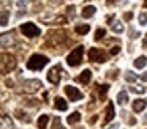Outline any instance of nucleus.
Wrapping results in <instances>:
<instances>
[{"label": "nucleus", "instance_id": "nucleus-1", "mask_svg": "<svg viewBox=\"0 0 147 129\" xmlns=\"http://www.w3.org/2000/svg\"><path fill=\"white\" fill-rule=\"evenodd\" d=\"M48 63H49L48 57L41 55V53H33L29 58V61H27V68L32 69V71H40V69H43Z\"/></svg>", "mask_w": 147, "mask_h": 129}, {"label": "nucleus", "instance_id": "nucleus-2", "mask_svg": "<svg viewBox=\"0 0 147 129\" xmlns=\"http://www.w3.org/2000/svg\"><path fill=\"white\" fill-rule=\"evenodd\" d=\"M14 68H16V58L10 53H2V74H7Z\"/></svg>", "mask_w": 147, "mask_h": 129}, {"label": "nucleus", "instance_id": "nucleus-3", "mask_svg": "<svg viewBox=\"0 0 147 129\" xmlns=\"http://www.w3.org/2000/svg\"><path fill=\"white\" fill-rule=\"evenodd\" d=\"M21 31H22V35H24V36H27V38L40 36V33H41V30H40L35 24H32V22H27V24L21 25Z\"/></svg>", "mask_w": 147, "mask_h": 129}, {"label": "nucleus", "instance_id": "nucleus-4", "mask_svg": "<svg viewBox=\"0 0 147 129\" xmlns=\"http://www.w3.org/2000/svg\"><path fill=\"white\" fill-rule=\"evenodd\" d=\"M82 52H84V47L82 46H78L74 50H71V53L68 55L67 61L70 66H78L81 61H82Z\"/></svg>", "mask_w": 147, "mask_h": 129}, {"label": "nucleus", "instance_id": "nucleus-5", "mask_svg": "<svg viewBox=\"0 0 147 129\" xmlns=\"http://www.w3.org/2000/svg\"><path fill=\"white\" fill-rule=\"evenodd\" d=\"M108 55L105 53L103 49H90L89 50V60L93 63H105Z\"/></svg>", "mask_w": 147, "mask_h": 129}, {"label": "nucleus", "instance_id": "nucleus-6", "mask_svg": "<svg viewBox=\"0 0 147 129\" xmlns=\"http://www.w3.org/2000/svg\"><path fill=\"white\" fill-rule=\"evenodd\" d=\"M41 82L38 79H30V80H26L24 82V91L26 93H36V91L41 88Z\"/></svg>", "mask_w": 147, "mask_h": 129}, {"label": "nucleus", "instance_id": "nucleus-7", "mask_svg": "<svg viewBox=\"0 0 147 129\" xmlns=\"http://www.w3.org/2000/svg\"><path fill=\"white\" fill-rule=\"evenodd\" d=\"M59 72H62V66L60 65H55V66H52V68L49 69L48 80L51 82V84H59V82H60V74H59Z\"/></svg>", "mask_w": 147, "mask_h": 129}, {"label": "nucleus", "instance_id": "nucleus-8", "mask_svg": "<svg viewBox=\"0 0 147 129\" xmlns=\"http://www.w3.org/2000/svg\"><path fill=\"white\" fill-rule=\"evenodd\" d=\"M65 93H67V96L70 98L71 101H79V99H82V93H81V91L78 90L76 87L67 85V87H65Z\"/></svg>", "mask_w": 147, "mask_h": 129}, {"label": "nucleus", "instance_id": "nucleus-9", "mask_svg": "<svg viewBox=\"0 0 147 129\" xmlns=\"http://www.w3.org/2000/svg\"><path fill=\"white\" fill-rule=\"evenodd\" d=\"M90 79H92V71L90 69H84L79 74V77H78V82H81V84H89Z\"/></svg>", "mask_w": 147, "mask_h": 129}, {"label": "nucleus", "instance_id": "nucleus-10", "mask_svg": "<svg viewBox=\"0 0 147 129\" xmlns=\"http://www.w3.org/2000/svg\"><path fill=\"white\" fill-rule=\"evenodd\" d=\"M147 106V101L146 99H134L133 102V112H142Z\"/></svg>", "mask_w": 147, "mask_h": 129}, {"label": "nucleus", "instance_id": "nucleus-11", "mask_svg": "<svg viewBox=\"0 0 147 129\" xmlns=\"http://www.w3.org/2000/svg\"><path fill=\"white\" fill-rule=\"evenodd\" d=\"M114 104L112 102H109L108 104V107H106V116H105V123H109L112 118H114Z\"/></svg>", "mask_w": 147, "mask_h": 129}, {"label": "nucleus", "instance_id": "nucleus-12", "mask_svg": "<svg viewBox=\"0 0 147 129\" xmlns=\"http://www.w3.org/2000/svg\"><path fill=\"white\" fill-rule=\"evenodd\" d=\"M95 11H96V8H95V6L89 5V6H86V8L82 9V13H81V16H82L84 19H89V17H92V16L95 14Z\"/></svg>", "mask_w": 147, "mask_h": 129}, {"label": "nucleus", "instance_id": "nucleus-13", "mask_svg": "<svg viewBox=\"0 0 147 129\" xmlns=\"http://www.w3.org/2000/svg\"><path fill=\"white\" fill-rule=\"evenodd\" d=\"M55 109L62 110V112H65V110L68 109V104L65 102V99H63V98H60V96H57V98H55Z\"/></svg>", "mask_w": 147, "mask_h": 129}, {"label": "nucleus", "instance_id": "nucleus-14", "mask_svg": "<svg viewBox=\"0 0 147 129\" xmlns=\"http://www.w3.org/2000/svg\"><path fill=\"white\" fill-rule=\"evenodd\" d=\"M108 85H100V87H96L95 88V96H98L100 99H105V94H106V91H108Z\"/></svg>", "mask_w": 147, "mask_h": 129}, {"label": "nucleus", "instance_id": "nucleus-15", "mask_svg": "<svg viewBox=\"0 0 147 129\" xmlns=\"http://www.w3.org/2000/svg\"><path fill=\"white\" fill-rule=\"evenodd\" d=\"M67 121L70 123V124H76V123H79L81 121V113L79 112H73L71 115H68Z\"/></svg>", "mask_w": 147, "mask_h": 129}, {"label": "nucleus", "instance_id": "nucleus-16", "mask_svg": "<svg viewBox=\"0 0 147 129\" xmlns=\"http://www.w3.org/2000/svg\"><path fill=\"white\" fill-rule=\"evenodd\" d=\"M146 65H147V58L144 55L142 57H138V58L134 60V68H138V69H142Z\"/></svg>", "mask_w": 147, "mask_h": 129}, {"label": "nucleus", "instance_id": "nucleus-17", "mask_svg": "<svg viewBox=\"0 0 147 129\" xmlns=\"http://www.w3.org/2000/svg\"><path fill=\"white\" fill-rule=\"evenodd\" d=\"M48 123H49V116L48 115H41L38 118V129H46Z\"/></svg>", "mask_w": 147, "mask_h": 129}, {"label": "nucleus", "instance_id": "nucleus-18", "mask_svg": "<svg viewBox=\"0 0 147 129\" xmlns=\"http://www.w3.org/2000/svg\"><path fill=\"white\" fill-rule=\"evenodd\" d=\"M117 102L120 104V106H125V104L128 102V94H127V91H120V93L117 94Z\"/></svg>", "mask_w": 147, "mask_h": 129}, {"label": "nucleus", "instance_id": "nucleus-19", "mask_svg": "<svg viewBox=\"0 0 147 129\" xmlns=\"http://www.w3.org/2000/svg\"><path fill=\"white\" fill-rule=\"evenodd\" d=\"M14 41L11 39V36L10 35H7V33H3L2 35V47H7V46H11Z\"/></svg>", "mask_w": 147, "mask_h": 129}, {"label": "nucleus", "instance_id": "nucleus-20", "mask_svg": "<svg viewBox=\"0 0 147 129\" xmlns=\"http://www.w3.org/2000/svg\"><path fill=\"white\" fill-rule=\"evenodd\" d=\"M76 33L78 35H86V33H89V30H90V27L87 24H84V25H76Z\"/></svg>", "mask_w": 147, "mask_h": 129}, {"label": "nucleus", "instance_id": "nucleus-21", "mask_svg": "<svg viewBox=\"0 0 147 129\" xmlns=\"http://www.w3.org/2000/svg\"><path fill=\"white\" fill-rule=\"evenodd\" d=\"M2 123H3V126H2V129L8 128V129H13V123H11V120L8 118L7 115H2Z\"/></svg>", "mask_w": 147, "mask_h": 129}, {"label": "nucleus", "instance_id": "nucleus-22", "mask_svg": "<svg viewBox=\"0 0 147 129\" xmlns=\"http://www.w3.org/2000/svg\"><path fill=\"white\" fill-rule=\"evenodd\" d=\"M8 19H10V14H8V11L2 8V19H0V25H3V27H5V25L8 24Z\"/></svg>", "mask_w": 147, "mask_h": 129}, {"label": "nucleus", "instance_id": "nucleus-23", "mask_svg": "<svg viewBox=\"0 0 147 129\" xmlns=\"http://www.w3.org/2000/svg\"><path fill=\"white\" fill-rule=\"evenodd\" d=\"M112 31H114V33H122V31H123V24H122V22H115V24H112Z\"/></svg>", "mask_w": 147, "mask_h": 129}, {"label": "nucleus", "instance_id": "nucleus-24", "mask_svg": "<svg viewBox=\"0 0 147 129\" xmlns=\"http://www.w3.org/2000/svg\"><path fill=\"white\" fill-rule=\"evenodd\" d=\"M136 79H138V76L134 74L133 71H127V72H125V80H127V82H134Z\"/></svg>", "mask_w": 147, "mask_h": 129}, {"label": "nucleus", "instance_id": "nucleus-25", "mask_svg": "<svg viewBox=\"0 0 147 129\" xmlns=\"http://www.w3.org/2000/svg\"><path fill=\"white\" fill-rule=\"evenodd\" d=\"M130 90L133 91V93H139V94H142L144 91H146V88H144L142 85H133V87H130Z\"/></svg>", "mask_w": 147, "mask_h": 129}, {"label": "nucleus", "instance_id": "nucleus-26", "mask_svg": "<svg viewBox=\"0 0 147 129\" xmlns=\"http://www.w3.org/2000/svg\"><path fill=\"white\" fill-rule=\"evenodd\" d=\"M105 35H106V30H105V28H98V30L95 31V39H101Z\"/></svg>", "mask_w": 147, "mask_h": 129}, {"label": "nucleus", "instance_id": "nucleus-27", "mask_svg": "<svg viewBox=\"0 0 147 129\" xmlns=\"http://www.w3.org/2000/svg\"><path fill=\"white\" fill-rule=\"evenodd\" d=\"M16 116L19 120H24V121H29V116L26 115V113L22 112V110H16Z\"/></svg>", "mask_w": 147, "mask_h": 129}, {"label": "nucleus", "instance_id": "nucleus-28", "mask_svg": "<svg viewBox=\"0 0 147 129\" xmlns=\"http://www.w3.org/2000/svg\"><path fill=\"white\" fill-rule=\"evenodd\" d=\"M139 24L141 25H147V13H141L139 14Z\"/></svg>", "mask_w": 147, "mask_h": 129}, {"label": "nucleus", "instance_id": "nucleus-29", "mask_svg": "<svg viewBox=\"0 0 147 129\" xmlns=\"http://www.w3.org/2000/svg\"><path fill=\"white\" fill-rule=\"evenodd\" d=\"M52 129H65L63 124L60 123V118H54V128Z\"/></svg>", "mask_w": 147, "mask_h": 129}, {"label": "nucleus", "instance_id": "nucleus-30", "mask_svg": "<svg viewBox=\"0 0 147 129\" xmlns=\"http://www.w3.org/2000/svg\"><path fill=\"white\" fill-rule=\"evenodd\" d=\"M119 52H120V47L114 46V47H111V52H109V53H111V55H117Z\"/></svg>", "mask_w": 147, "mask_h": 129}, {"label": "nucleus", "instance_id": "nucleus-31", "mask_svg": "<svg viewBox=\"0 0 147 129\" xmlns=\"http://www.w3.org/2000/svg\"><path fill=\"white\" fill-rule=\"evenodd\" d=\"M130 35H131L130 38H134V39H136V38H139V35H141V33H139V31H133V30H131V33H130Z\"/></svg>", "mask_w": 147, "mask_h": 129}, {"label": "nucleus", "instance_id": "nucleus-32", "mask_svg": "<svg viewBox=\"0 0 147 129\" xmlns=\"http://www.w3.org/2000/svg\"><path fill=\"white\" fill-rule=\"evenodd\" d=\"M67 11H68V14L74 16V6H73V5H71V6H68V8H67Z\"/></svg>", "mask_w": 147, "mask_h": 129}, {"label": "nucleus", "instance_id": "nucleus-33", "mask_svg": "<svg viewBox=\"0 0 147 129\" xmlns=\"http://www.w3.org/2000/svg\"><path fill=\"white\" fill-rule=\"evenodd\" d=\"M131 17H133V14H131V13H125V16H123L125 21H130Z\"/></svg>", "mask_w": 147, "mask_h": 129}, {"label": "nucleus", "instance_id": "nucleus-34", "mask_svg": "<svg viewBox=\"0 0 147 129\" xmlns=\"http://www.w3.org/2000/svg\"><path fill=\"white\" fill-rule=\"evenodd\" d=\"M139 79H141V80H144V82H146V80H147V71H144L142 74H141V77H139Z\"/></svg>", "mask_w": 147, "mask_h": 129}, {"label": "nucleus", "instance_id": "nucleus-35", "mask_svg": "<svg viewBox=\"0 0 147 129\" xmlns=\"http://www.w3.org/2000/svg\"><path fill=\"white\" fill-rule=\"evenodd\" d=\"M24 14H26V11H24V9H19V11H18V17H22Z\"/></svg>", "mask_w": 147, "mask_h": 129}, {"label": "nucleus", "instance_id": "nucleus-36", "mask_svg": "<svg viewBox=\"0 0 147 129\" xmlns=\"http://www.w3.org/2000/svg\"><path fill=\"white\" fill-rule=\"evenodd\" d=\"M27 2H29V0H18V5H22V6H24Z\"/></svg>", "mask_w": 147, "mask_h": 129}, {"label": "nucleus", "instance_id": "nucleus-37", "mask_svg": "<svg viewBox=\"0 0 147 129\" xmlns=\"http://www.w3.org/2000/svg\"><path fill=\"white\" fill-rule=\"evenodd\" d=\"M142 46H144V49L147 50V35H146V39H144V43H142Z\"/></svg>", "mask_w": 147, "mask_h": 129}, {"label": "nucleus", "instance_id": "nucleus-38", "mask_svg": "<svg viewBox=\"0 0 147 129\" xmlns=\"http://www.w3.org/2000/svg\"><path fill=\"white\" fill-rule=\"evenodd\" d=\"M106 19H108V22H112V19H114V16L111 14V16H108V17H106Z\"/></svg>", "mask_w": 147, "mask_h": 129}, {"label": "nucleus", "instance_id": "nucleus-39", "mask_svg": "<svg viewBox=\"0 0 147 129\" xmlns=\"http://www.w3.org/2000/svg\"><path fill=\"white\" fill-rule=\"evenodd\" d=\"M117 0H108V3H115Z\"/></svg>", "mask_w": 147, "mask_h": 129}, {"label": "nucleus", "instance_id": "nucleus-40", "mask_svg": "<svg viewBox=\"0 0 147 129\" xmlns=\"http://www.w3.org/2000/svg\"><path fill=\"white\" fill-rule=\"evenodd\" d=\"M144 5H146V8H147V0H144Z\"/></svg>", "mask_w": 147, "mask_h": 129}, {"label": "nucleus", "instance_id": "nucleus-41", "mask_svg": "<svg viewBox=\"0 0 147 129\" xmlns=\"http://www.w3.org/2000/svg\"><path fill=\"white\" fill-rule=\"evenodd\" d=\"M78 129H84V128H78Z\"/></svg>", "mask_w": 147, "mask_h": 129}]
</instances>
